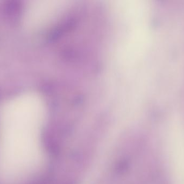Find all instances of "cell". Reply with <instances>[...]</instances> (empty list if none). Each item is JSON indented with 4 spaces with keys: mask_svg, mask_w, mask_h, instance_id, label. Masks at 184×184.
Listing matches in <instances>:
<instances>
[]
</instances>
